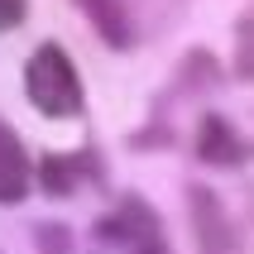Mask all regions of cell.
Segmentation results:
<instances>
[{
  "instance_id": "1",
  "label": "cell",
  "mask_w": 254,
  "mask_h": 254,
  "mask_svg": "<svg viewBox=\"0 0 254 254\" xmlns=\"http://www.w3.org/2000/svg\"><path fill=\"white\" fill-rule=\"evenodd\" d=\"M24 96L34 111H43L48 120H72V115H82V77L72 67V58L58 48V43H43L34 48L24 67Z\"/></svg>"
},
{
  "instance_id": "2",
  "label": "cell",
  "mask_w": 254,
  "mask_h": 254,
  "mask_svg": "<svg viewBox=\"0 0 254 254\" xmlns=\"http://www.w3.org/2000/svg\"><path fill=\"white\" fill-rule=\"evenodd\" d=\"M91 254H168L163 226L144 201H120L111 216L96 221V250Z\"/></svg>"
},
{
  "instance_id": "3",
  "label": "cell",
  "mask_w": 254,
  "mask_h": 254,
  "mask_svg": "<svg viewBox=\"0 0 254 254\" xmlns=\"http://www.w3.org/2000/svg\"><path fill=\"white\" fill-rule=\"evenodd\" d=\"M192 226H197L201 254H240V240H235V230H230L226 206H221L206 187H192Z\"/></svg>"
},
{
  "instance_id": "4",
  "label": "cell",
  "mask_w": 254,
  "mask_h": 254,
  "mask_svg": "<svg viewBox=\"0 0 254 254\" xmlns=\"http://www.w3.org/2000/svg\"><path fill=\"white\" fill-rule=\"evenodd\" d=\"M29 178H34V168H29L24 139L0 120V201H5V206L24 201L29 197Z\"/></svg>"
},
{
  "instance_id": "5",
  "label": "cell",
  "mask_w": 254,
  "mask_h": 254,
  "mask_svg": "<svg viewBox=\"0 0 254 254\" xmlns=\"http://www.w3.org/2000/svg\"><path fill=\"white\" fill-rule=\"evenodd\" d=\"M197 154L206 163H245V144L221 115H206L201 120V134H197Z\"/></svg>"
},
{
  "instance_id": "6",
  "label": "cell",
  "mask_w": 254,
  "mask_h": 254,
  "mask_svg": "<svg viewBox=\"0 0 254 254\" xmlns=\"http://www.w3.org/2000/svg\"><path fill=\"white\" fill-rule=\"evenodd\" d=\"M77 10L91 19V29H96L111 48H125L129 43V19H125V5H120V0H77Z\"/></svg>"
},
{
  "instance_id": "7",
  "label": "cell",
  "mask_w": 254,
  "mask_h": 254,
  "mask_svg": "<svg viewBox=\"0 0 254 254\" xmlns=\"http://www.w3.org/2000/svg\"><path fill=\"white\" fill-rule=\"evenodd\" d=\"M235 77L254 82V10L235 24Z\"/></svg>"
},
{
  "instance_id": "8",
  "label": "cell",
  "mask_w": 254,
  "mask_h": 254,
  "mask_svg": "<svg viewBox=\"0 0 254 254\" xmlns=\"http://www.w3.org/2000/svg\"><path fill=\"white\" fill-rule=\"evenodd\" d=\"M24 14H29V0H0V29L24 24Z\"/></svg>"
}]
</instances>
